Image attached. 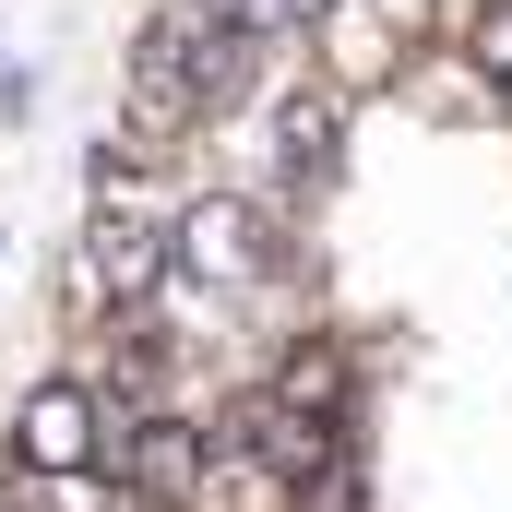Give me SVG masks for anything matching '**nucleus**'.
Instances as JSON below:
<instances>
[{"label":"nucleus","mask_w":512,"mask_h":512,"mask_svg":"<svg viewBox=\"0 0 512 512\" xmlns=\"http://www.w3.org/2000/svg\"><path fill=\"white\" fill-rule=\"evenodd\" d=\"M179 274L203 286V298H262L274 274H286V227H274V191H191L179 203Z\"/></svg>","instance_id":"obj_1"},{"label":"nucleus","mask_w":512,"mask_h":512,"mask_svg":"<svg viewBox=\"0 0 512 512\" xmlns=\"http://www.w3.org/2000/svg\"><path fill=\"white\" fill-rule=\"evenodd\" d=\"M108 441H120V405H108L96 382H72V370H60V382H36L24 405H12V465H24V477H48V489L96 477V465H108Z\"/></svg>","instance_id":"obj_2"},{"label":"nucleus","mask_w":512,"mask_h":512,"mask_svg":"<svg viewBox=\"0 0 512 512\" xmlns=\"http://www.w3.org/2000/svg\"><path fill=\"white\" fill-rule=\"evenodd\" d=\"M108 465H120L143 501H167V512H203V501H215V429H203V417H179V405H143V417H120Z\"/></svg>","instance_id":"obj_3"},{"label":"nucleus","mask_w":512,"mask_h":512,"mask_svg":"<svg viewBox=\"0 0 512 512\" xmlns=\"http://www.w3.org/2000/svg\"><path fill=\"white\" fill-rule=\"evenodd\" d=\"M262 143H274V191H310L334 179V143H346V96L310 72V48L262 84Z\"/></svg>","instance_id":"obj_4"},{"label":"nucleus","mask_w":512,"mask_h":512,"mask_svg":"<svg viewBox=\"0 0 512 512\" xmlns=\"http://www.w3.org/2000/svg\"><path fill=\"white\" fill-rule=\"evenodd\" d=\"M417 24H429V0H334V12L310 24V72H322L334 96H370Z\"/></svg>","instance_id":"obj_5"},{"label":"nucleus","mask_w":512,"mask_h":512,"mask_svg":"<svg viewBox=\"0 0 512 512\" xmlns=\"http://www.w3.org/2000/svg\"><path fill=\"white\" fill-rule=\"evenodd\" d=\"M239 48H262V60H298V36H310V0H203Z\"/></svg>","instance_id":"obj_6"},{"label":"nucleus","mask_w":512,"mask_h":512,"mask_svg":"<svg viewBox=\"0 0 512 512\" xmlns=\"http://www.w3.org/2000/svg\"><path fill=\"white\" fill-rule=\"evenodd\" d=\"M203 512H298V489H286L262 453H227V441H215V501Z\"/></svg>","instance_id":"obj_7"},{"label":"nucleus","mask_w":512,"mask_h":512,"mask_svg":"<svg viewBox=\"0 0 512 512\" xmlns=\"http://www.w3.org/2000/svg\"><path fill=\"white\" fill-rule=\"evenodd\" d=\"M465 72L512 108V0H477V24H465Z\"/></svg>","instance_id":"obj_8"}]
</instances>
